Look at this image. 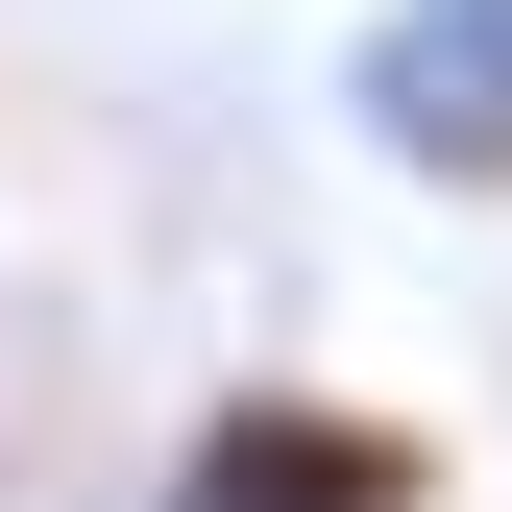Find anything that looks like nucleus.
<instances>
[{"mask_svg":"<svg viewBox=\"0 0 512 512\" xmlns=\"http://www.w3.org/2000/svg\"><path fill=\"white\" fill-rule=\"evenodd\" d=\"M171 512H439V439L391 391H293V366H244V391L171 439Z\"/></svg>","mask_w":512,"mask_h":512,"instance_id":"1","label":"nucleus"},{"mask_svg":"<svg viewBox=\"0 0 512 512\" xmlns=\"http://www.w3.org/2000/svg\"><path fill=\"white\" fill-rule=\"evenodd\" d=\"M342 122L415 196H512V0H366L342 25Z\"/></svg>","mask_w":512,"mask_h":512,"instance_id":"2","label":"nucleus"}]
</instances>
